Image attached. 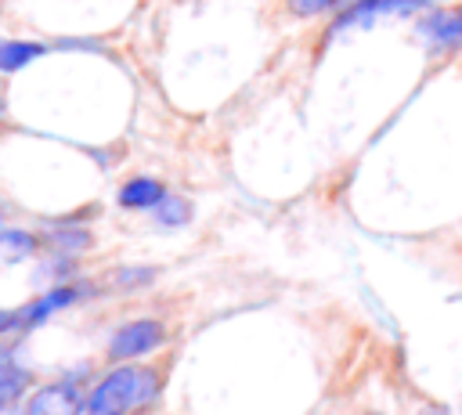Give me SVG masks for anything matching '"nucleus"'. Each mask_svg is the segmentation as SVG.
Wrapping results in <instances>:
<instances>
[{"instance_id": "nucleus-11", "label": "nucleus", "mask_w": 462, "mask_h": 415, "mask_svg": "<svg viewBox=\"0 0 462 415\" xmlns=\"http://www.w3.org/2000/svg\"><path fill=\"white\" fill-rule=\"evenodd\" d=\"M292 14L300 18H310V14H325V11H336L343 4H354V0H285Z\"/></svg>"}, {"instance_id": "nucleus-2", "label": "nucleus", "mask_w": 462, "mask_h": 415, "mask_svg": "<svg viewBox=\"0 0 462 415\" xmlns=\"http://www.w3.org/2000/svg\"><path fill=\"white\" fill-rule=\"evenodd\" d=\"M419 36L433 54L444 51H458L462 47V7H448V11H430L419 22Z\"/></svg>"}, {"instance_id": "nucleus-10", "label": "nucleus", "mask_w": 462, "mask_h": 415, "mask_svg": "<svg viewBox=\"0 0 462 415\" xmlns=\"http://www.w3.org/2000/svg\"><path fill=\"white\" fill-rule=\"evenodd\" d=\"M155 209H159V224H184L191 217V206L184 198H177V195H166Z\"/></svg>"}, {"instance_id": "nucleus-7", "label": "nucleus", "mask_w": 462, "mask_h": 415, "mask_svg": "<svg viewBox=\"0 0 462 415\" xmlns=\"http://www.w3.org/2000/svg\"><path fill=\"white\" fill-rule=\"evenodd\" d=\"M72 404H76V397H72L69 383H61V386H47V390H40V393L29 401L25 415H69Z\"/></svg>"}, {"instance_id": "nucleus-9", "label": "nucleus", "mask_w": 462, "mask_h": 415, "mask_svg": "<svg viewBox=\"0 0 462 415\" xmlns=\"http://www.w3.org/2000/svg\"><path fill=\"white\" fill-rule=\"evenodd\" d=\"M22 390H25V372L14 368L11 361H0V404L4 401H14Z\"/></svg>"}, {"instance_id": "nucleus-1", "label": "nucleus", "mask_w": 462, "mask_h": 415, "mask_svg": "<svg viewBox=\"0 0 462 415\" xmlns=\"http://www.w3.org/2000/svg\"><path fill=\"white\" fill-rule=\"evenodd\" d=\"M155 386L159 383L148 368H116L90 390L79 411L83 415H126L134 404H144L155 393Z\"/></svg>"}, {"instance_id": "nucleus-6", "label": "nucleus", "mask_w": 462, "mask_h": 415, "mask_svg": "<svg viewBox=\"0 0 462 415\" xmlns=\"http://www.w3.org/2000/svg\"><path fill=\"white\" fill-rule=\"evenodd\" d=\"M79 292L76 289H69V285H61V289H51L43 300H36L32 307H25V314H18V318H7L4 325H36V321H43L47 314H54V310H61V307H69L72 300H76Z\"/></svg>"}, {"instance_id": "nucleus-4", "label": "nucleus", "mask_w": 462, "mask_h": 415, "mask_svg": "<svg viewBox=\"0 0 462 415\" xmlns=\"http://www.w3.org/2000/svg\"><path fill=\"white\" fill-rule=\"evenodd\" d=\"M433 0H354L350 11L336 22V32L350 29V25H365L372 18H383V14H401V11H415V7H426Z\"/></svg>"}, {"instance_id": "nucleus-8", "label": "nucleus", "mask_w": 462, "mask_h": 415, "mask_svg": "<svg viewBox=\"0 0 462 415\" xmlns=\"http://www.w3.org/2000/svg\"><path fill=\"white\" fill-rule=\"evenodd\" d=\"M43 47L40 43H29V40H4L0 43V72H18L25 69L32 58H40Z\"/></svg>"}, {"instance_id": "nucleus-5", "label": "nucleus", "mask_w": 462, "mask_h": 415, "mask_svg": "<svg viewBox=\"0 0 462 415\" xmlns=\"http://www.w3.org/2000/svg\"><path fill=\"white\" fill-rule=\"evenodd\" d=\"M162 198H166V191H162V184L152 180V177H134V180H126V184L119 188V206H126V209H152V206H159Z\"/></svg>"}, {"instance_id": "nucleus-3", "label": "nucleus", "mask_w": 462, "mask_h": 415, "mask_svg": "<svg viewBox=\"0 0 462 415\" xmlns=\"http://www.w3.org/2000/svg\"><path fill=\"white\" fill-rule=\"evenodd\" d=\"M159 343H162V325L152 321V318H144V321H130V325L116 328L108 354L123 361V357H137V354H144V350H152Z\"/></svg>"}]
</instances>
